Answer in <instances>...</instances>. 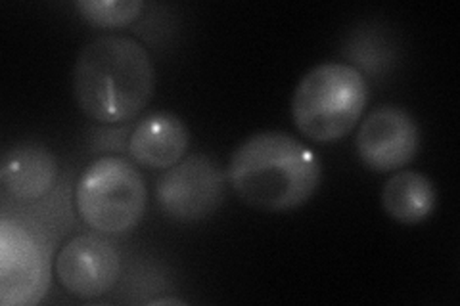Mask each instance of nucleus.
Returning <instances> with one entry per match:
<instances>
[{
  "mask_svg": "<svg viewBox=\"0 0 460 306\" xmlns=\"http://www.w3.org/2000/svg\"><path fill=\"white\" fill-rule=\"evenodd\" d=\"M71 83L77 106L86 118L115 125L135 119L150 104L155 71L140 42L106 35L83 47Z\"/></svg>",
  "mask_w": 460,
  "mask_h": 306,
  "instance_id": "f03ea898",
  "label": "nucleus"
},
{
  "mask_svg": "<svg viewBox=\"0 0 460 306\" xmlns=\"http://www.w3.org/2000/svg\"><path fill=\"white\" fill-rule=\"evenodd\" d=\"M75 205L86 226L100 234L121 236L142 221L148 205V188L131 162L104 155L81 174Z\"/></svg>",
  "mask_w": 460,
  "mask_h": 306,
  "instance_id": "20e7f679",
  "label": "nucleus"
},
{
  "mask_svg": "<svg viewBox=\"0 0 460 306\" xmlns=\"http://www.w3.org/2000/svg\"><path fill=\"white\" fill-rule=\"evenodd\" d=\"M368 101V84L349 64L324 62L307 71L292 96V119L305 138L334 144L353 133Z\"/></svg>",
  "mask_w": 460,
  "mask_h": 306,
  "instance_id": "7ed1b4c3",
  "label": "nucleus"
},
{
  "mask_svg": "<svg viewBox=\"0 0 460 306\" xmlns=\"http://www.w3.org/2000/svg\"><path fill=\"white\" fill-rule=\"evenodd\" d=\"M436 205V186L422 172L397 170L384 184L382 207L395 223L420 224L434 214Z\"/></svg>",
  "mask_w": 460,
  "mask_h": 306,
  "instance_id": "9b49d317",
  "label": "nucleus"
},
{
  "mask_svg": "<svg viewBox=\"0 0 460 306\" xmlns=\"http://www.w3.org/2000/svg\"><path fill=\"white\" fill-rule=\"evenodd\" d=\"M49 289V262L22 224L0 223V301L6 306L37 304Z\"/></svg>",
  "mask_w": 460,
  "mask_h": 306,
  "instance_id": "0eeeda50",
  "label": "nucleus"
},
{
  "mask_svg": "<svg viewBox=\"0 0 460 306\" xmlns=\"http://www.w3.org/2000/svg\"><path fill=\"white\" fill-rule=\"evenodd\" d=\"M75 8L91 25L115 29L133 23L140 16L144 3L142 0H81Z\"/></svg>",
  "mask_w": 460,
  "mask_h": 306,
  "instance_id": "f8f14e48",
  "label": "nucleus"
},
{
  "mask_svg": "<svg viewBox=\"0 0 460 306\" xmlns=\"http://www.w3.org/2000/svg\"><path fill=\"white\" fill-rule=\"evenodd\" d=\"M226 192V174L204 153L184 157L155 182L160 209L179 223L206 221L221 207Z\"/></svg>",
  "mask_w": 460,
  "mask_h": 306,
  "instance_id": "39448f33",
  "label": "nucleus"
},
{
  "mask_svg": "<svg viewBox=\"0 0 460 306\" xmlns=\"http://www.w3.org/2000/svg\"><path fill=\"white\" fill-rule=\"evenodd\" d=\"M150 304H182V301H179V299H155Z\"/></svg>",
  "mask_w": 460,
  "mask_h": 306,
  "instance_id": "ddd939ff",
  "label": "nucleus"
},
{
  "mask_svg": "<svg viewBox=\"0 0 460 306\" xmlns=\"http://www.w3.org/2000/svg\"><path fill=\"white\" fill-rule=\"evenodd\" d=\"M58 179V159L39 142H20L4 152L0 180L6 192L22 201L45 197Z\"/></svg>",
  "mask_w": 460,
  "mask_h": 306,
  "instance_id": "9d476101",
  "label": "nucleus"
},
{
  "mask_svg": "<svg viewBox=\"0 0 460 306\" xmlns=\"http://www.w3.org/2000/svg\"><path fill=\"white\" fill-rule=\"evenodd\" d=\"M323 179L319 157L280 130H265L243 140L226 169V180L246 205L282 213L297 209L316 194Z\"/></svg>",
  "mask_w": 460,
  "mask_h": 306,
  "instance_id": "f257e3e1",
  "label": "nucleus"
},
{
  "mask_svg": "<svg viewBox=\"0 0 460 306\" xmlns=\"http://www.w3.org/2000/svg\"><path fill=\"white\" fill-rule=\"evenodd\" d=\"M190 133L181 118L169 111H155L138 121L128 136L127 150L135 163L148 169H171L189 152Z\"/></svg>",
  "mask_w": 460,
  "mask_h": 306,
  "instance_id": "1a4fd4ad",
  "label": "nucleus"
},
{
  "mask_svg": "<svg viewBox=\"0 0 460 306\" xmlns=\"http://www.w3.org/2000/svg\"><path fill=\"white\" fill-rule=\"evenodd\" d=\"M121 274V257L100 236L83 234L67 241L56 257V275L67 293L98 299L115 287Z\"/></svg>",
  "mask_w": 460,
  "mask_h": 306,
  "instance_id": "6e6552de",
  "label": "nucleus"
},
{
  "mask_svg": "<svg viewBox=\"0 0 460 306\" xmlns=\"http://www.w3.org/2000/svg\"><path fill=\"white\" fill-rule=\"evenodd\" d=\"M420 150V128L412 115L394 104L370 111L355 136V152L372 172L407 167Z\"/></svg>",
  "mask_w": 460,
  "mask_h": 306,
  "instance_id": "423d86ee",
  "label": "nucleus"
}]
</instances>
